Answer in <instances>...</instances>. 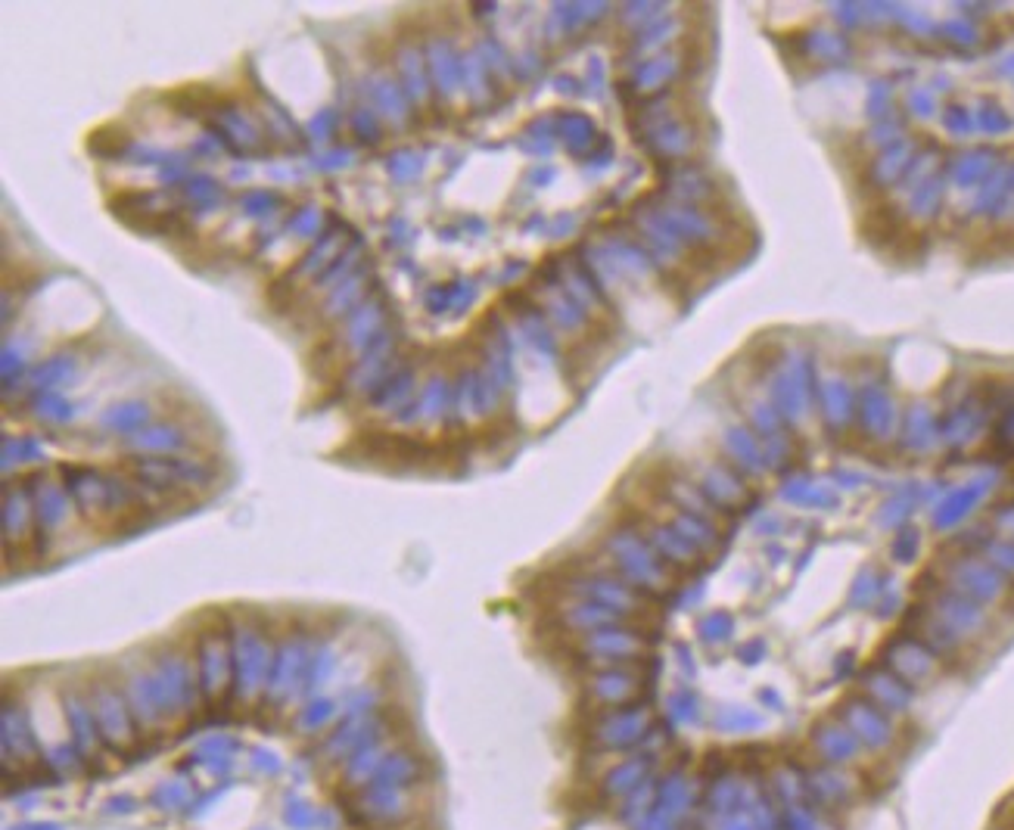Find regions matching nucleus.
<instances>
[{"label":"nucleus","instance_id":"obj_1","mask_svg":"<svg viewBox=\"0 0 1014 830\" xmlns=\"http://www.w3.org/2000/svg\"><path fill=\"white\" fill-rule=\"evenodd\" d=\"M840 722L847 725L856 734V740L868 750H884L893 740V725L871 700H847L840 709Z\"/></svg>","mask_w":1014,"mask_h":830},{"label":"nucleus","instance_id":"obj_2","mask_svg":"<svg viewBox=\"0 0 1014 830\" xmlns=\"http://www.w3.org/2000/svg\"><path fill=\"white\" fill-rule=\"evenodd\" d=\"M856 790V781L837 765H815L806 771V803L815 809H840L843 803H850V796Z\"/></svg>","mask_w":1014,"mask_h":830},{"label":"nucleus","instance_id":"obj_3","mask_svg":"<svg viewBox=\"0 0 1014 830\" xmlns=\"http://www.w3.org/2000/svg\"><path fill=\"white\" fill-rule=\"evenodd\" d=\"M809 740H812V750L819 753V759L837 768L853 765L862 753V743L843 722H819L812 728Z\"/></svg>","mask_w":1014,"mask_h":830},{"label":"nucleus","instance_id":"obj_4","mask_svg":"<svg viewBox=\"0 0 1014 830\" xmlns=\"http://www.w3.org/2000/svg\"><path fill=\"white\" fill-rule=\"evenodd\" d=\"M862 688L868 691L871 703L878 709H890V712H903L909 706V691L899 684V678L884 675V672H868Z\"/></svg>","mask_w":1014,"mask_h":830},{"label":"nucleus","instance_id":"obj_5","mask_svg":"<svg viewBox=\"0 0 1014 830\" xmlns=\"http://www.w3.org/2000/svg\"><path fill=\"white\" fill-rule=\"evenodd\" d=\"M769 790H772L775 803H778L781 809L797 806V803H806V771H800V768H794V765H778V768L772 771Z\"/></svg>","mask_w":1014,"mask_h":830},{"label":"nucleus","instance_id":"obj_6","mask_svg":"<svg viewBox=\"0 0 1014 830\" xmlns=\"http://www.w3.org/2000/svg\"><path fill=\"white\" fill-rule=\"evenodd\" d=\"M716 728L725 734H756L766 728V719L750 706H725L716 712Z\"/></svg>","mask_w":1014,"mask_h":830},{"label":"nucleus","instance_id":"obj_7","mask_svg":"<svg viewBox=\"0 0 1014 830\" xmlns=\"http://www.w3.org/2000/svg\"><path fill=\"white\" fill-rule=\"evenodd\" d=\"M741 796H744V781L735 778V775H722V778L713 784L710 806H713L719 815L735 812V809H741Z\"/></svg>","mask_w":1014,"mask_h":830},{"label":"nucleus","instance_id":"obj_8","mask_svg":"<svg viewBox=\"0 0 1014 830\" xmlns=\"http://www.w3.org/2000/svg\"><path fill=\"white\" fill-rule=\"evenodd\" d=\"M781 827L784 830H828V824L822 821L819 809L812 803H797L781 809Z\"/></svg>","mask_w":1014,"mask_h":830},{"label":"nucleus","instance_id":"obj_9","mask_svg":"<svg viewBox=\"0 0 1014 830\" xmlns=\"http://www.w3.org/2000/svg\"><path fill=\"white\" fill-rule=\"evenodd\" d=\"M719 830H756V821L744 809H735L719 815Z\"/></svg>","mask_w":1014,"mask_h":830},{"label":"nucleus","instance_id":"obj_10","mask_svg":"<svg viewBox=\"0 0 1014 830\" xmlns=\"http://www.w3.org/2000/svg\"><path fill=\"white\" fill-rule=\"evenodd\" d=\"M759 697H763V700H766V709H775V712H781V709H784L781 697H778L775 691H769V688H766L763 694H759Z\"/></svg>","mask_w":1014,"mask_h":830},{"label":"nucleus","instance_id":"obj_11","mask_svg":"<svg viewBox=\"0 0 1014 830\" xmlns=\"http://www.w3.org/2000/svg\"><path fill=\"white\" fill-rule=\"evenodd\" d=\"M775 830H784V827H775Z\"/></svg>","mask_w":1014,"mask_h":830}]
</instances>
